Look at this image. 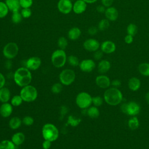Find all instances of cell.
<instances>
[{"label": "cell", "mask_w": 149, "mask_h": 149, "mask_svg": "<svg viewBox=\"0 0 149 149\" xmlns=\"http://www.w3.org/2000/svg\"><path fill=\"white\" fill-rule=\"evenodd\" d=\"M103 98L105 102L111 106L120 104L123 99V94L118 88L109 87L104 91Z\"/></svg>", "instance_id": "1"}, {"label": "cell", "mask_w": 149, "mask_h": 149, "mask_svg": "<svg viewBox=\"0 0 149 149\" xmlns=\"http://www.w3.org/2000/svg\"><path fill=\"white\" fill-rule=\"evenodd\" d=\"M13 80L17 86L23 87L30 84L32 80V74L27 68L21 67L14 72Z\"/></svg>", "instance_id": "2"}, {"label": "cell", "mask_w": 149, "mask_h": 149, "mask_svg": "<svg viewBox=\"0 0 149 149\" xmlns=\"http://www.w3.org/2000/svg\"><path fill=\"white\" fill-rule=\"evenodd\" d=\"M41 133L44 140H49L51 142L56 140L59 137L58 129L55 125L51 123H47L43 125Z\"/></svg>", "instance_id": "3"}, {"label": "cell", "mask_w": 149, "mask_h": 149, "mask_svg": "<svg viewBox=\"0 0 149 149\" xmlns=\"http://www.w3.org/2000/svg\"><path fill=\"white\" fill-rule=\"evenodd\" d=\"M19 95L23 101L31 102L34 101L37 99L38 91L34 86L29 84L22 88Z\"/></svg>", "instance_id": "4"}, {"label": "cell", "mask_w": 149, "mask_h": 149, "mask_svg": "<svg viewBox=\"0 0 149 149\" xmlns=\"http://www.w3.org/2000/svg\"><path fill=\"white\" fill-rule=\"evenodd\" d=\"M67 55L65 51L61 49L55 50L51 56L52 65L56 68L63 67L67 61Z\"/></svg>", "instance_id": "5"}, {"label": "cell", "mask_w": 149, "mask_h": 149, "mask_svg": "<svg viewBox=\"0 0 149 149\" xmlns=\"http://www.w3.org/2000/svg\"><path fill=\"white\" fill-rule=\"evenodd\" d=\"M75 101L79 108L82 109H86L91 105L92 97L87 92H80L76 95Z\"/></svg>", "instance_id": "6"}, {"label": "cell", "mask_w": 149, "mask_h": 149, "mask_svg": "<svg viewBox=\"0 0 149 149\" xmlns=\"http://www.w3.org/2000/svg\"><path fill=\"white\" fill-rule=\"evenodd\" d=\"M60 83L64 86H69L72 84L76 79L74 71L70 69H65L61 71L59 75Z\"/></svg>", "instance_id": "7"}, {"label": "cell", "mask_w": 149, "mask_h": 149, "mask_svg": "<svg viewBox=\"0 0 149 149\" xmlns=\"http://www.w3.org/2000/svg\"><path fill=\"white\" fill-rule=\"evenodd\" d=\"M19 52V47L15 42H9L7 43L3 48L2 54L7 59H12L15 58Z\"/></svg>", "instance_id": "8"}, {"label": "cell", "mask_w": 149, "mask_h": 149, "mask_svg": "<svg viewBox=\"0 0 149 149\" xmlns=\"http://www.w3.org/2000/svg\"><path fill=\"white\" fill-rule=\"evenodd\" d=\"M58 10L65 15L71 12L73 8V3L70 0H59L57 4Z\"/></svg>", "instance_id": "9"}, {"label": "cell", "mask_w": 149, "mask_h": 149, "mask_svg": "<svg viewBox=\"0 0 149 149\" xmlns=\"http://www.w3.org/2000/svg\"><path fill=\"white\" fill-rule=\"evenodd\" d=\"M140 106L137 102L134 101H131L126 102V110L125 114L131 116H137L140 113Z\"/></svg>", "instance_id": "10"}, {"label": "cell", "mask_w": 149, "mask_h": 149, "mask_svg": "<svg viewBox=\"0 0 149 149\" xmlns=\"http://www.w3.org/2000/svg\"><path fill=\"white\" fill-rule=\"evenodd\" d=\"M79 66L82 72L89 73L92 72L95 68V63L93 59H86L80 62Z\"/></svg>", "instance_id": "11"}, {"label": "cell", "mask_w": 149, "mask_h": 149, "mask_svg": "<svg viewBox=\"0 0 149 149\" xmlns=\"http://www.w3.org/2000/svg\"><path fill=\"white\" fill-rule=\"evenodd\" d=\"M41 65V60L38 56H31L26 61V68L30 70H37Z\"/></svg>", "instance_id": "12"}, {"label": "cell", "mask_w": 149, "mask_h": 149, "mask_svg": "<svg viewBox=\"0 0 149 149\" xmlns=\"http://www.w3.org/2000/svg\"><path fill=\"white\" fill-rule=\"evenodd\" d=\"M97 86L103 89H107L111 86V81L108 76L105 74H100L97 76L95 80Z\"/></svg>", "instance_id": "13"}, {"label": "cell", "mask_w": 149, "mask_h": 149, "mask_svg": "<svg viewBox=\"0 0 149 149\" xmlns=\"http://www.w3.org/2000/svg\"><path fill=\"white\" fill-rule=\"evenodd\" d=\"M84 48L89 52H95L99 49L100 44L99 42L94 38H89L83 42Z\"/></svg>", "instance_id": "14"}, {"label": "cell", "mask_w": 149, "mask_h": 149, "mask_svg": "<svg viewBox=\"0 0 149 149\" xmlns=\"http://www.w3.org/2000/svg\"><path fill=\"white\" fill-rule=\"evenodd\" d=\"M87 8V3L83 0H77L73 3L72 10L76 14H81Z\"/></svg>", "instance_id": "15"}, {"label": "cell", "mask_w": 149, "mask_h": 149, "mask_svg": "<svg viewBox=\"0 0 149 149\" xmlns=\"http://www.w3.org/2000/svg\"><path fill=\"white\" fill-rule=\"evenodd\" d=\"M101 50L105 54H112L116 50L115 44L111 41H104L101 46Z\"/></svg>", "instance_id": "16"}, {"label": "cell", "mask_w": 149, "mask_h": 149, "mask_svg": "<svg viewBox=\"0 0 149 149\" xmlns=\"http://www.w3.org/2000/svg\"><path fill=\"white\" fill-rule=\"evenodd\" d=\"M13 112V106L10 103L4 102L0 106V115L3 118L10 116Z\"/></svg>", "instance_id": "17"}, {"label": "cell", "mask_w": 149, "mask_h": 149, "mask_svg": "<svg viewBox=\"0 0 149 149\" xmlns=\"http://www.w3.org/2000/svg\"><path fill=\"white\" fill-rule=\"evenodd\" d=\"M111 67V65L109 61L105 59L101 60L98 64V72L101 74H104L110 70Z\"/></svg>", "instance_id": "18"}, {"label": "cell", "mask_w": 149, "mask_h": 149, "mask_svg": "<svg viewBox=\"0 0 149 149\" xmlns=\"http://www.w3.org/2000/svg\"><path fill=\"white\" fill-rule=\"evenodd\" d=\"M105 16L108 20L115 21L118 17V12L115 8L110 6L105 9Z\"/></svg>", "instance_id": "19"}, {"label": "cell", "mask_w": 149, "mask_h": 149, "mask_svg": "<svg viewBox=\"0 0 149 149\" xmlns=\"http://www.w3.org/2000/svg\"><path fill=\"white\" fill-rule=\"evenodd\" d=\"M127 86L131 91H136L140 88L141 81L139 78L136 77H132L129 79Z\"/></svg>", "instance_id": "20"}, {"label": "cell", "mask_w": 149, "mask_h": 149, "mask_svg": "<svg viewBox=\"0 0 149 149\" xmlns=\"http://www.w3.org/2000/svg\"><path fill=\"white\" fill-rule=\"evenodd\" d=\"M25 139L26 137L24 133L19 132L15 133L12 135L11 137V141L14 143V144L16 146H18L24 143Z\"/></svg>", "instance_id": "21"}, {"label": "cell", "mask_w": 149, "mask_h": 149, "mask_svg": "<svg viewBox=\"0 0 149 149\" xmlns=\"http://www.w3.org/2000/svg\"><path fill=\"white\" fill-rule=\"evenodd\" d=\"M5 2L9 11L12 12L19 11L20 8V0H5Z\"/></svg>", "instance_id": "22"}, {"label": "cell", "mask_w": 149, "mask_h": 149, "mask_svg": "<svg viewBox=\"0 0 149 149\" xmlns=\"http://www.w3.org/2000/svg\"><path fill=\"white\" fill-rule=\"evenodd\" d=\"M11 93L10 90L7 87H2L0 89V102L2 103L8 102L10 100Z\"/></svg>", "instance_id": "23"}, {"label": "cell", "mask_w": 149, "mask_h": 149, "mask_svg": "<svg viewBox=\"0 0 149 149\" xmlns=\"http://www.w3.org/2000/svg\"><path fill=\"white\" fill-rule=\"evenodd\" d=\"M81 34V30L77 27H72L68 33V37L70 40H76L80 37Z\"/></svg>", "instance_id": "24"}, {"label": "cell", "mask_w": 149, "mask_h": 149, "mask_svg": "<svg viewBox=\"0 0 149 149\" xmlns=\"http://www.w3.org/2000/svg\"><path fill=\"white\" fill-rule=\"evenodd\" d=\"M22 124V120L17 116L12 117L9 121V126L12 130L19 129Z\"/></svg>", "instance_id": "25"}, {"label": "cell", "mask_w": 149, "mask_h": 149, "mask_svg": "<svg viewBox=\"0 0 149 149\" xmlns=\"http://www.w3.org/2000/svg\"><path fill=\"white\" fill-rule=\"evenodd\" d=\"M127 126L130 130H135L140 126V121L136 116H132L127 121Z\"/></svg>", "instance_id": "26"}, {"label": "cell", "mask_w": 149, "mask_h": 149, "mask_svg": "<svg viewBox=\"0 0 149 149\" xmlns=\"http://www.w3.org/2000/svg\"><path fill=\"white\" fill-rule=\"evenodd\" d=\"M87 115L92 119H95L98 118L100 116V112L98 107L95 106L90 107L87 109Z\"/></svg>", "instance_id": "27"}, {"label": "cell", "mask_w": 149, "mask_h": 149, "mask_svg": "<svg viewBox=\"0 0 149 149\" xmlns=\"http://www.w3.org/2000/svg\"><path fill=\"white\" fill-rule=\"evenodd\" d=\"M139 72L143 76L146 77L149 76V63H141L138 66Z\"/></svg>", "instance_id": "28"}, {"label": "cell", "mask_w": 149, "mask_h": 149, "mask_svg": "<svg viewBox=\"0 0 149 149\" xmlns=\"http://www.w3.org/2000/svg\"><path fill=\"white\" fill-rule=\"evenodd\" d=\"M81 122V119L80 118L76 117L74 115H70L68 117L67 124L70 125L72 127H76L77 126L80 122Z\"/></svg>", "instance_id": "29"}, {"label": "cell", "mask_w": 149, "mask_h": 149, "mask_svg": "<svg viewBox=\"0 0 149 149\" xmlns=\"http://www.w3.org/2000/svg\"><path fill=\"white\" fill-rule=\"evenodd\" d=\"M16 146L9 140H3L0 142V149H15Z\"/></svg>", "instance_id": "30"}, {"label": "cell", "mask_w": 149, "mask_h": 149, "mask_svg": "<svg viewBox=\"0 0 149 149\" xmlns=\"http://www.w3.org/2000/svg\"><path fill=\"white\" fill-rule=\"evenodd\" d=\"M23 17L21 15V13L19 11L12 12V15L11 16V20L14 24H19L20 23L23 19Z\"/></svg>", "instance_id": "31"}, {"label": "cell", "mask_w": 149, "mask_h": 149, "mask_svg": "<svg viewBox=\"0 0 149 149\" xmlns=\"http://www.w3.org/2000/svg\"><path fill=\"white\" fill-rule=\"evenodd\" d=\"M9 9L5 2L0 1V19L5 17L9 12Z\"/></svg>", "instance_id": "32"}, {"label": "cell", "mask_w": 149, "mask_h": 149, "mask_svg": "<svg viewBox=\"0 0 149 149\" xmlns=\"http://www.w3.org/2000/svg\"><path fill=\"white\" fill-rule=\"evenodd\" d=\"M23 99L20 95H15L10 99V104L13 107H19L23 102Z\"/></svg>", "instance_id": "33"}, {"label": "cell", "mask_w": 149, "mask_h": 149, "mask_svg": "<svg viewBox=\"0 0 149 149\" xmlns=\"http://www.w3.org/2000/svg\"><path fill=\"white\" fill-rule=\"evenodd\" d=\"M67 61L68 62V63L73 67H76L77 66L79 65V59L77 56H74V55H69L68 58H67Z\"/></svg>", "instance_id": "34"}, {"label": "cell", "mask_w": 149, "mask_h": 149, "mask_svg": "<svg viewBox=\"0 0 149 149\" xmlns=\"http://www.w3.org/2000/svg\"><path fill=\"white\" fill-rule=\"evenodd\" d=\"M109 26V20L107 19H102L100 21L98 25V29L101 31H104L108 29Z\"/></svg>", "instance_id": "35"}, {"label": "cell", "mask_w": 149, "mask_h": 149, "mask_svg": "<svg viewBox=\"0 0 149 149\" xmlns=\"http://www.w3.org/2000/svg\"><path fill=\"white\" fill-rule=\"evenodd\" d=\"M57 44H58V46L59 47V49L65 50V49L66 48V47L68 45V40L64 37H60L58 40Z\"/></svg>", "instance_id": "36"}, {"label": "cell", "mask_w": 149, "mask_h": 149, "mask_svg": "<svg viewBox=\"0 0 149 149\" xmlns=\"http://www.w3.org/2000/svg\"><path fill=\"white\" fill-rule=\"evenodd\" d=\"M63 90V84L61 83H54L51 88V92L54 94H59Z\"/></svg>", "instance_id": "37"}, {"label": "cell", "mask_w": 149, "mask_h": 149, "mask_svg": "<svg viewBox=\"0 0 149 149\" xmlns=\"http://www.w3.org/2000/svg\"><path fill=\"white\" fill-rule=\"evenodd\" d=\"M127 34L134 36L137 33V27L133 23H130L127 27Z\"/></svg>", "instance_id": "38"}, {"label": "cell", "mask_w": 149, "mask_h": 149, "mask_svg": "<svg viewBox=\"0 0 149 149\" xmlns=\"http://www.w3.org/2000/svg\"><path fill=\"white\" fill-rule=\"evenodd\" d=\"M103 101H104V98L101 96L97 95V96L92 97V104L95 107H99L101 106L103 104Z\"/></svg>", "instance_id": "39"}, {"label": "cell", "mask_w": 149, "mask_h": 149, "mask_svg": "<svg viewBox=\"0 0 149 149\" xmlns=\"http://www.w3.org/2000/svg\"><path fill=\"white\" fill-rule=\"evenodd\" d=\"M22 120V123L28 126H31L34 122V120L33 118L30 116H26Z\"/></svg>", "instance_id": "40"}, {"label": "cell", "mask_w": 149, "mask_h": 149, "mask_svg": "<svg viewBox=\"0 0 149 149\" xmlns=\"http://www.w3.org/2000/svg\"><path fill=\"white\" fill-rule=\"evenodd\" d=\"M20 13L23 19L29 18L32 14V12L30 8H22V9L20 11Z\"/></svg>", "instance_id": "41"}, {"label": "cell", "mask_w": 149, "mask_h": 149, "mask_svg": "<svg viewBox=\"0 0 149 149\" xmlns=\"http://www.w3.org/2000/svg\"><path fill=\"white\" fill-rule=\"evenodd\" d=\"M33 3V0H20V7L22 8H30Z\"/></svg>", "instance_id": "42"}, {"label": "cell", "mask_w": 149, "mask_h": 149, "mask_svg": "<svg viewBox=\"0 0 149 149\" xmlns=\"http://www.w3.org/2000/svg\"><path fill=\"white\" fill-rule=\"evenodd\" d=\"M103 52L101 50H97L96 51L94 52V54H93V57L94 58V59L97 60V61H99L101 60V58L103 56Z\"/></svg>", "instance_id": "43"}, {"label": "cell", "mask_w": 149, "mask_h": 149, "mask_svg": "<svg viewBox=\"0 0 149 149\" xmlns=\"http://www.w3.org/2000/svg\"><path fill=\"white\" fill-rule=\"evenodd\" d=\"M122 84L121 81L119 79H114L111 81V86H112L113 87L115 88H119Z\"/></svg>", "instance_id": "44"}, {"label": "cell", "mask_w": 149, "mask_h": 149, "mask_svg": "<svg viewBox=\"0 0 149 149\" xmlns=\"http://www.w3.org/2000/svg\"><path fill=\"white\" fill-rule=\"evenodd\" d=\"M51 141L44 140L42 143V147L43 149H49L51 147Z\"/></svg>", "instance_id": "45"}, {"label": "cell", "mask_w": 149, "mask_h": 149, "mask_svg": "<svg viewBox=\"0 0 149 149\" xmlns=\"http://www.w3.org/2000/svg\"><path fill=\"white\" fill-rule=\"evenodd\" d=\"M98 32V29L96 27L91 26L88 29V33L91 36L95 35Z\"/></svg>", "instance_id": "46"}, {"label": "cell", "mask_w": 149, "mask_h": 149, "mask_svg": "<svg viewBox=\"0 0 149 149\" xmlns=\"http://www.w3.org/2000/svg\"><path fill=\"white\" fill-rule=\"evenodd\" d=\"M113 0H101V3L103 6L105 7L109 8L113 3Z\"/></svg>", "instance_id": "47"}, {"label": "cell", "mask_w": 149, "mask_h": 149, "mask_svg": "<svg viewBox=\"0 0 149 149\" xmlns=\"http://www.w3.org/2000/svg\"><path fill=\"white\" fill-rule=\"evenodd\" d=\"M133 36H131V35H129V34H127V36H126L125 37V38H124V40H125V42L127 44H131L133 41Z\"/></svg>", "instance_id": "48"}, {"label": "cell", "mask_w": 149, "mask_h": 149, "mask_svg": "<svg viewBox=\"0 0 149 149\" xmlns=\"http://www.w3.org/2000/svg\"><path fill=\"white\" fill-rule=\"evenodd\" d=\"M5 81H6V80H5V76L2 73L0 72V89L4 87L5 84Z\"/></svg>", "instance_id": "49"}, {"label": "cell", "mask_w": 149, "mask_h": 149, "mask_svg": "<svg viewBox=\"0 0 149 149\" xmlns=\"http://www.w3.org/2000/svg\"><path fill=\"white\" fill-rule=\"evenodd\" d=\"M12 66V62L10 59H7L5 62V67L7 69H10Z\"/></svg>", "instance_id": "50"}, {"label": "cell", "mask_w": 149, "mask_h": 149, "mask_svg": "<svg viewBox=\"0 0 149 149\" xmlns=\"http://www.w3.org/2000/svg\"><path fill=\"white\" fill-rule=\"evenodd\" d=\"M105 9H106L105 8V6L103 5H99L97 7V10L99 13H105Z\"/></svg>", "instance_id": "51"}, {"label": "cell", "mask_w": 149, "mask_h": 149, "mask_svg": "<svg viewBox=\"0 0 149 149\" xmlns=\"http://www.w3.org/2000/svg\"><path fill=\"white\" fill-rule=\"evenodd\" d=\"M66 112H67V108L65 106H62L61 109V116H62V115H63H63H65Z\"/></svg>", "instance_id": "52"}, {"label": "cell", "mask_w": 149, "mask_h": 149, "mask_svg": "<svg viewBox=\"0 0 149 149\" xmlns=\"http://www.w3.org/2000/svg\"><path fill=\"white\" fill-rule=\"evenodd\" d=\"M145 100L148 105H149V91L147 92L145 94Z\"/></svg>", "instance_id": "53"}, {"label": "cell", "mask_w": 149, "mask_h": 149, "mask_svg": "<svg viewBox=\"0 0 149 149\" xmlns=\"http://www.w3.org/2000/svg\"><path fill=\"white\" fill-rule=\"evenodd\" d=\"M84 2H86L87 3H93L95 2L97 0H83Z\"/></svg>", "instance_id": "54"}]
</instances>
